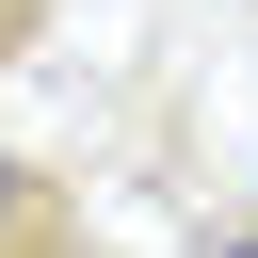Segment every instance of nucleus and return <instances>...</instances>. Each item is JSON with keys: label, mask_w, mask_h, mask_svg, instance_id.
Wrapping results in <instances>:
<instances>
[{"label": "nucleus", "mask_w": 258, "mask_h": 258, "mask_svg": "<svg viewBox=\"0 0 258 258\" xmlns=\"http://www.w3.org/2000/svg\"><path fill=\"white\" fill-rule=\"evenodd\" d=\"M16 242H32V161L0 145V258H16Z\"/></svg>", "instance_id": "nucleus-1"}]
</instances>
